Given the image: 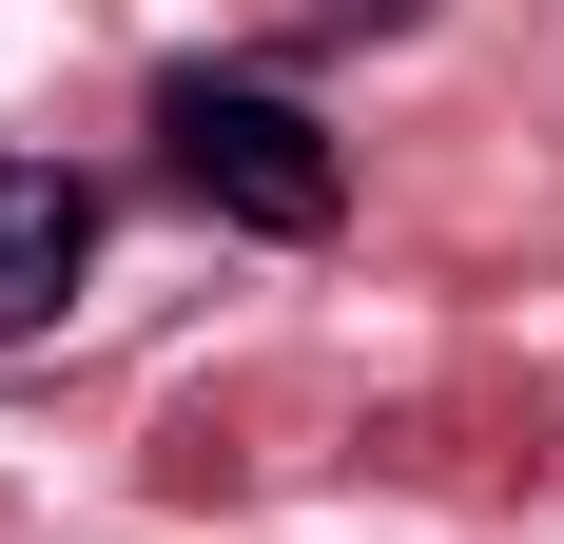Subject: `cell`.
Instances as JSON below:
<instances>
[{"label":"cell","mask_w":564,"mask_h":544,"mask_svg":"<svg viewBox=\"0 0 564 544\" xmlns=\"http://www.w3.org/2000/svg\"><path fill=\"white\" fill-rule=\"evenodd\" d=\"M156 175L215 233H273V253H312L350 215V156H332V117L292 78H156Z\"/></svg>","instance_id":"6da1fadb"},{"label":"cell","mask_w":564,"mask_h":544,"mask_svg":"<svg viewBox=\"0 0 564 544\" xmlns=\"http://www.w3.org/2000/svg\"><path fill=\"white\" fill-rule=\"evenodd\" d=\"M98 272V175L78 156H0V330H58Z\"/></svg>","instance_id":"7a4b0ae2"}]
</instances>
